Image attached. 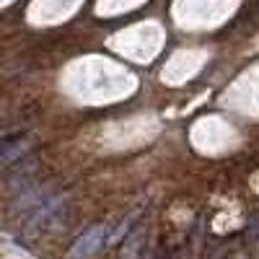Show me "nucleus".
<instances>
[{
	"mask_svg": "<svg viewBox=\"0 0 259 259\" xmlns=\"http://www.w3.org/2000/svg\"><path fill=\"white\" fill-rule=\"evenodd\" d=\"M104 244H106V228L91 226L75 239V244L68 251V259H96V254L101 251Z\"/></svg>",
	"mask_w": 259,
	"mask_h": 259,
	"instance_id": "nucleus-1",
	"label": "nucleus"
},
{
	"mask_svg": "<svg viewBox=\"0 0 259 259\" xmlns=\"http://www.w3.org/2000/svg\"><path fill=\"white\" fill-rule=\"evenodd\" d=\"M148 239H150L148 221H140L138 226L130 228V233L124 236L119 259H148Z\"/></svg>",
	"mask_w": 259,
	"mask_h": 259,
	"instance_id": "nucleus-2",
	"label": "nucleus"
},
{
	"mask_svg": "<svg viewBox=\"0 0 259 259\" xmlns=\"http://www.w3.org/2000/svg\"><path fill=\"white\" fill-rule=\"evenodd\" d=\"M26 148V138L24 135H8L0 140V163H8L11 158L21 156Z\"/></svg>",
	"mask_w": 259,
	"mask_h": 259,
	"instance_id": "nucleus-3",
	"label": "nucleus"
},
{
	"mask_svg": "<svg viewBox=\"0 0 259 259\" xmlns=\"http://www.w3.org/2000/svg\"><path fill=\"white\" fill-rule=\"evenodd\" d=\"M236 259H249V256H246L244 251H236Z\"/></svg>",
	"mask_w": 259,
	"mask_h": 259,
	"instance_id": "nucleus-4",
	"label": "nucleus"
}]
</instances>
